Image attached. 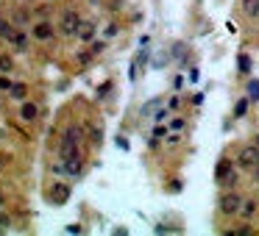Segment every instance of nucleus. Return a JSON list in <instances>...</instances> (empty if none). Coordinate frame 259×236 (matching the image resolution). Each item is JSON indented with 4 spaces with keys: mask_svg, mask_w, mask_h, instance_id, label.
Instances as JSON below:
<instances>
[{
    "mask_svg": "<svg viewBox=\"0 0 259 236\" xmlns=\"http://www.w3.org/2000/svg\"><path fill=\"white\" fill-rule=\"evenodd\" d=\"M78 142H81V128H67V131H64V136H61V147H59L61 161L70 159V156H76V153H78L76 150Z\"/></svg>",
    "mask_w": 259,
    "mask_h": 236,
    "instance_id": "f257e3e1",
    "label": "nucleus"
},
{
    "mask_svg": "<svg viewBox=\"0 0 259 236\" xmlns=\"http://www.w3.org/2000/svg\"><path fill=\"white\" fill-rule=\"evenodd\" d=\"M78 25H81V20H78L76 11H64V14H61L59 31H61L64 36H76V34H78Z\"/></svg>",
    "mask_w": 259,
    "mask_h": 236,
    "instance_id": "f03ea898",
    "label": "nucleus"
},
{
    "mask_svg": "<svg viewBox=\"0 0 259 236\" xmlns=\"http://www.w3.org/2000/svg\"><path fill=\"white\" fill-rule=\"evenodd\" d=\"M242 203H245V200H240L234 192L232 194H223V197H220V211H223V214H240Z\"/></svg>",
    "mask_w": 259,
    "mask_h": 236,
    "instance_id": "7ed1b4c3",
    "label": "nucleus"
},
{
    "mask_svg": "<svg viewBox=\"0 0 259 236\" xmlns=\"http://www.w3.org/2000/svg\"><path fill=\"white\" fill-rule=\"evenodd\" d=\"M215 178L220 181V184H234L237 181V175H234V167H232V161H220L217 164V169H215Z\"/></svg>",
    "mask_w": 259,
    "mask_h": 236,
    "instance_id": "20e7f679",
    "label": "nucleus"
},
{
    "mask_svg": "<svg viewBox=\"0 0 259 236\" xmlns=\"http://www.w3.org/2000/svg\"><path fill=\"white\" fill-rule=\"evenodd\" d=\"M51 200H53V206H64V203L70 200V186L67 184H53L51 186Z\"/></svg>",
    "mask_w": 259,
    "mask_h": 236,
    "instance_id": "39448f33",
    "label": "nucleus"
},
{
    "mask_svg": "<svg viewBox=\"0 0 259 236\" xmlns=\"http://www.w3.org/2000/svg\"><path fill=\"white\" fill-rule=\"evenodd\" d=\"M237 159H240L242 167H254V164L259 161V144H248V147H242Z\"/></svg>",
    "mask_w": 259,
    "mask_h": 236,
    "instance_id": "423d86ee",
    "label": "nucleus"
},
{
    "mask_svg": "<svg viewBox=\"0 0 259 236\" xmlns=\"http://www.w3.org/2000/svg\"><path fill=\"white\" fill-rule=\"evenodd\" d=\"M81 169H84V161H81V156H70V159H64V172H67V175H78V172H81Z\"/></svg>",
    "mask_w": 259,
    "mask_h": 236,
    "instance_id": "0eeeda50",
    "label": "nucleus"
},
{
    "mask_svg": "<svg viewBox=\"0 0 259 236\" xmlns=\"http://www.w3.org/2000/svg\"><path fill=\"white\" fill-rule=\"evenodd\" d=\"M34 36L36 39H42V42H48V39L53 36V25L51 23H36L34 25Z\"/></svg>",
    "mask_w": 259,
    "mask_h": 236,
    "instance_id": "6e6552de",
    "label": "nucleus"
},
{
    "mask_svg": "<svg viewBox=\"0 0 259 236\" xmlns=\"http://www.w3.org/2000/svg\"><path fill=\"white\" fill-rule=\"evenodd\" d=\"M76 36H78V39H84V42H89V39L95 36V23H81Z\"/></svg>",
    "mask_w": 259,
    "mask_h": 236,
    "instance_id": "1a4fd4ad",
    "label": "nucleus"
},
{
    "mask_svg": "<svg viewBox=\"0 0 259 236\" xmlns=\"http://www.w3.org/2000/svg\"><path fill=\"white\" fill-rule=\"evenodd\" d=\"M20 117L26 119V122H34L39 117V109H36L34 103H23V111H20Z\"/></svg>",
    "mask_w": 259,
    "mask_h": 236,
    "instance_id": "9d476101",
    "label": "nucleus"
},
{
    "mask_svg": "<svg viewBox=\"0 0 259 236\" xmlns=\"http://www.w3.org/2000/svg\"><path fill=\"white\" fill-rule=\"evenodd\" d=\"M159 106H162V97H154V100H148L145 106L139 109V114H142V117H151V114H154V111L159 109Z\"/></svg>",
    "mask_w": 259,
    "mask_h": 236,
    "instance_id": "9b49d317",
    "label": "nucleus"
},
{
    "mask_svg": "<svg viewBox=\"0 0 259 236\" xmlns=\"http://www.w3.org/2000/svg\"><path fill=\"white\" fill-rule=\"evenodd\" d=\"M242 11H245L248 17H257L259 14V0H242Z\"/></svg>",
    "mask_w": 259,
    "mask_h": 236,
    "instance_id": "f8f14e48",
    "label": "nucleus"
},
{
    "mask_svg": "<svg viewBox=\"0 0 259 236\" xmlns=\"http://www.w3.org/2000/svg\"><path fill=\"white\" fill-rule=\"evenodd\" d=\"M11 97H14V100H26V94H28V89H26V84H14L11 86Z\"/></svg>",
    "mask_w": 259,
    "mask_h": 236,
    "instance_id": "ddd939ff",
    "label": "nucleus"
},
{
    "mask_svg": "<svg viewBox=\"0 0 259 236\" xmlns=\"http://www.w3.org/2000/svg\"><path fill=\"white\" fill-rule=\"evenodd\" d=\"M0 36H3V39H11V36H14V28H11V23L0 20Z\"/></svg>",
    "mask_w": 259,
    "mask_h": 236,
    "instance_id": "4468645a",
    "label": "nucleus"
},
{
    "mask_svg": "<svg viewBox=\"0 0 259 236\" xmlns=\"http://www.w3.org/2000/svg\"><path fill=\"white\" fill-rule=\"evenodd\" d=\"M242 214H245V217H254V214H257V203L245 200V203H242Z\"/></svg>",
    "mask_w": 259,
    "mask_h": 236,
    "instance_id": "2eb2a0df",
    "label": "nucleus"
},
{
    "mask_svg": "<svg viewBox=\"0 0 259 236\" xmlns=\"http://www.w3.org/2000/svg\"><path fill=\"white\" fill-rule=\"evenodd\" d=\"M248 97H251L254 103L259 100V81H251V84H248Z\"/></svg>",
    "mask_w": 259,
    "mask_h": 236,
    "instance_id": "dca6fc26",
    "label": "nucleus"
},
{
    "mask_svg": "<svg viewBox=\"0 0 259 236\" xmlns=\"http://www.w3.org/2000/svg\"><path fill=\"white\" fill-rule=\"evenodd\" d=\"M11 67H14V61L9 56H0V72H11Z\"/></svg>",
    "mask_w": 259,
    "mask_h": 236,
    "instance_id": "f3484780",
    "label": "nucleus"
},
{
    "mask_svg": "<svg viewBox=\"0 0 259 236\" xmlns=\"http://www.w3.org/2000/svg\"><path fill=\"white\" fill-rule=\"evenodd\" d=\"M237 67H240V72H251V59L248 56H240L237 59Z\"/></svg>",
    "mask_w": 259,
    "mask_h": 236,
    "instance_id": "a211bd4d",
    "label": "nucleus"
},
{
    "mask_svg": "<svg viewBox=\"0 0 259 236\" xmlns=\"http://www.w3.org/2000/svg\"><path fill=\"white\" fill-rule=\"evenodd\" d=\"M245 111H248V100H240L234 106V117H245Z\"/></svg>",
    "mask_w": 259,
    "mask_h": 236,
    "instance_id": "6ab92c4d",
    "label": "nucleus"
},
{
    "mask_svg": "<svg viewBox=\"0 0 259 236\" xmlns=\"http://www.w3.org/2000/svg\"><path fill=\"white\" fill-rule=\"evenodd\" d=\"M11 42L17 45V50H26V45H28V39H26V36H23V34H14V36H11Z\"/></svg>",
    "mask_w": 259,
    "mask_h": 236,
    "instance_id": "aec40b11",
    "label": "nucleus"
},
{
    "mask_svg": "<svg viewBox=\"0 0 259 236\" xmlns=\"http://www.w3.org/2000/svg\"><path fill=\"white\" fill-rule=\"evenodd\" d=\"M89 50H92V56H98V53L106 50V45L104 42H92V45H89Z\"/></svg>",
    "mask_w": 259,
    "mask_h": 236,
    "instance_id": "412c9836",
    "label": "nucleus"
},
{
    "mask_svg": "<svg viewBox=\"0 0 259 236\" xmlns=\"http://www.w3.org/2000/svg\"><path fill=\"white\" fill-rule=\"evenodd\" d=\"M164 136H167V128H162V125H159V128L154 131V142H159V139H164Z\"/></svg>",
    "mask_w": 259,
    "mask_h": 236,
    "instance_id": "4be33fe9",
    "label": "nucleus"
},
{
    "mask_svg": "<svg viewBox=\"0 0 259 236\" xmlns=\"http://www.w3.org/2000/svg\"><path fill=\"white\" fill-rule=\"evenodd\" d=\"M11 86L14 84H11L9 78H0V92H11Z\"/></svg>",
    "mask_w": 259,
    "mask_h": 236,
    "instance_id": "5701e85b",
    "label": "nucleus"
},
{
    "mask_svg": "<svg viewBox=\"0 0 259 236\" xmlns=\"http://www.w3.org/2000/svg\"><path fill=\"white\" fill-rule=\"evenodd\" d=\"M101 139H104V131H101V128H92V142L101 144Z\"/></svg>",
    "mask_w": 259,
    "mask_h": 236,
    "instance_id": "b1692460",
    "label": "nucleus"
},
{
    "mask_svg": "<svg viewBox=\"0 0 259 236\" xmlns=\"http://www.w3.org/2000/svg\"><path fill=\"white\" fill-rule=\"evenodd\" d=\"M11 225V217L9 214H0V228H9Z\"/></svg>",
    "mask_w": 259,
    "mask_h": 236,
    "instance_id": "393cba45",
    "label": "nucleus"
},
{
    "mask_svg": "<svg viewBox=\"0 0 259 236\" xmlns=\"http://www.w3.org/2000/svg\"><path fill=\"white\" fill-rule=\"evenodd\" d=\"M232 234H234V236H248L251 231H248V228H237V231H232Z\"/></svg>",
    "mask_w": 259,
    "mask_h": 236,
    "instance_id": "a878e982",
    "label": "nucleus"
},
{
    "mask_svg": "<svg viewBox=\"0 0 259 236\" xmlns=\"http://www.w3.org/2000/svg\"><path fill=\"white\" fill-rule=\"evenodd\" d=\"M9 167V156H3V153H0V169H6Z\"/></svg>",
    "mask_w": 259,
    "mask_h": 236,
    "instance_id": "bb28decb",
    "label": "nucleus"
},
{
    "mask_svg": "<svg viewBox=\"0 0 259 236\" xmlns=\"http://www.w3.org/2000/svg\"><path fill=\"white\" fill-rule=\"evenodd\" d=\"M184 128V119H173V131H181Z\"/></svg>",
    "mask_w": 259,
    "mask_h": 236,
    "instance_id": "cd10ccee",
    "label": "nucleus"
},
{
    "mask_svg": "<svg viewBox=\"0 0 259 236\" xmlns=\"http://www.w3.org/2000/svg\"><path fill=\"white\" fill-rule=\"evenodd\" d=\"M67 234H81V225H67Z\"/></svg>",
    "mask_w": 259,
    "mask_h": 236,
    "instance_id": "c85d7f7f",
    "label": "nucleus"
},
{
    "mask_svg": "<svg viewBox=\"0 0 259 236\" xmlns=\"http://www.w3.org/2000/svg\"><path fill=\"white\" fill-rule=\"evenodd\" d=\"M251 172H254V178H257V181H259V161H257V164H254V167H251Z\"/></svg>",
    "mask_w": 259,
    "mask_h": 236,
    "instance_id": "c756f323",
    "label": "nucleus"
},
{
    "mask_svg": "<svg viewBox=\"0 0 259 236\" xmlns=\"http://www.w3.org/2000/svg\"><path fill=\"white\" fill-rule=\"evenodd\" d=\"M3 203H6V197H3V194H0V209H3Z\"/></svg>",
    "mask_w": 259,
    "mask_h": 236,
    "instance_id": "7c9ffc66",
    "label": "nucleus"
},
{
    "mask_svg": "<svg viewBox=\"0 0 259 236\" xmlns=\"http://www.w3.org/2000/svg\"><path fill=\"white\" fill-rule=\"evenodd\" d=\"M257 144H259V136H257Z\"/></svg>",
    "mask_w": 259,
    "mask_h": 236,
    "instance_id": "2f4dec72",
    "label": "nucleus"
},
{
    "mask_svg": "<svg viewBox=\"0 0 259 236\" xmlns=\"http://www.w3.org/2000/svg\"><path fill=\"white\" fill-rule=\"evenodd\" d=\"M0 136H3V131H0Z\"/></svg>",
    "mask_w": 259,
    "mask_h": 236,
    "instance_id": "473e14b6",
    "label": "nucleus"
}]
</instances>
